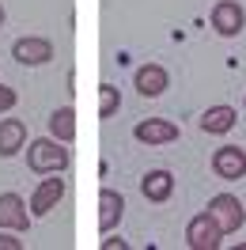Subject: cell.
<instances>
[{"mask_svg":"<svg viewBox=\"0 0 246 250\" xmlns=\"http://www.w3.org/2000/svg\"><path fill=\"white\" fill-rule=\"evenodd\" d=\"M27 167L34 174H61L68 167V148L57 137H38L27 144Z\"/></svg>","mask_w":246,"mask_h":250,"instance_id":"6da1fadb","label":"cell"},{"mask_svg":"<svg viewBox=\"0 0 246 250\" xmlns=\"http://www.w3.org/2000/svg\"><path fill=\"white\" fill-rule=\"evenodd\" d=\"M208 216L220 224V231H224V235H235V231L246 224L243 201H239L235 193H216L212 201H208Z\"/></svg>","mask_w":246,"mask_h":250,"instance_id":"7a4b0ae2","label":"cell"},{"mask_svg":"<svg viewBox=\"0 0 246 250\" xmlns=\"http://www.w3.org/2000/svg\"><path fill=\"white\" fill-rule=\"evenodd\" d=\"M185 243H189V250H220L224 231L208 212H201V216H193L185 224Z\"/></svg>","mask_w":246,"mask_h":250,"instance_id":"3957f363","label":"cell"},{"mask_svg":"<svg viewBox=\"0 0 246 250\" xmlns=\"http://www.w3.org/2000/svg\"><path fill=\"white\" fill-rule=\"evenodd\" d=\"M212 171H216V178H224V182H239V178H246V148H239V144L216 148Z\"/></svg>","mask_w":246,"mask_h":250,"instance_id":"277c9868","label":"cell"},{"mask_svg":"<svg viewBox=\"0 0 246 250\" xmlns=\"http://www.w3.org/2000/svg\"><path fill=\"white\" fill-rule=\"evenodd\" d=\"M246 27V12L239 0H216L212 4V31L224 34V38H235V34Z\"/></svg>","mask_w":246,"mask_h":250,"instance_id":"5b68a950","label":"cell"},{"mask_svg":"<svg viewBox=\"0 0 246 250\" xmlns=\"http://www.w3.org/2000/svg\"><path fill=\"white\" fill-rule=\"evenodd\" d=\"M61 197H64V178H42V182L34 186L27 208H31V216H49V212L61 205Z\"/></svg>","mask_w":246,"mask_h":250,"instance_id":"8992f818","label":"cell"},{"mask_svg":"<svg viewBox=\"0 0 246 250\" xmlns=\"http://www.w3.org/2000/svg\"><path fill=\"white\" fill-rule=\"evenodd\" d=\"M12 57L19 64H46L53 57V42L42 38V34H27V38H16V46H12Z\"/></svg>","mask_w":246,"mask_h":250,"instance_id":"52a82bcc","label":"cell"},{"mask_svg":"<svg viewBox=\"0 0 246 250\" xmlns=\"http://www.w3.org/2000/svg\"><path fill=\"white\" fill-rule=\"evenodd\" d=\"M0 228L8 231H27L31 228V212L19 193H0Z\"/></svg>","mask_w":246,"mask_h":250,"instance_id":"ba28073f","label":"cell"},{"mask_svg":"<svg viewBox=\"0 0 246 250\" xmlns=\"http://www.w3.org/2000/svg\"><path fill=\"white\" fill-rule=\"evenodd\" d=\"M133 137H137L140 144H170V141H178V125L167 122V118H148V122H140L137 129H133Z\"/></svg>","mask_w":246,"mask_h":250,"instance_id":"9c48e42d","label":"cell"},{"mask_svg":"<svg viewBox=\"0 0 246 250\" xmlns=\"http://www.w3.org/2000/svg\"><path fill=\"white\" fill-rule=\"evenodd\" d=\"M122 216H125V197L118 189H102V193H99V231L110 235L122 224Z\"/></svg>","mask_w":246,"mask_h":250,"instance_id":"30bf717a","label":"cell"},{"mask_svg":"<svg viewBox=\"0 0 246 250\" xmlns=\"http://www.w3.org/2000/svg\"><path fill=\"white\" fill-rule=\"evenodd\" d=\"M235 122H239V110L235 106H208L205 114H201V133H212V137H224V133H231L235 129Z\"/></svg>","mask_w":246,"mask_h":250,"instance_id":"8fae6325","label":"cell"},{"mask_svg":"<svg viewBox=\"0 0 246 250\" xmlns=\"http://www.w3.org/2000/svg\"><path fill=\"white\" fill-rule=\"evenodd\" d=\"M170 87V76L163 64H140L137 68V91L144 99H155V95H163Z\"/></svg>","mask_w":246,"mask_h":250,"instance_id":"7c38bea8","label":"cell"},{"mask_svg":"<svg viewBox=\"0 0 246 250\" xmlns=\"http://www.w3.org/2000/svg\"><path fill=\"white\" fill-rule=\"evenodd\" d=\"M23 148H27V125L19 118H4L0 122V159H12Z\"/></svg>","mask_w":246,"mask_h":250,"instance_id":"4fadbf2b","label":"cell"},{"mask_svg":"<svg viewBox=\"0 0 246 250\" xmlns=\"http://www.w3.org/2000/svg\"><path fill=\"white\" fill-rule=\"evenodd\" d=\"M140 193H144L148 201H155V205L170 201V193H174V174L170 171H148L140 178Z\"/></svg>","mask_w":246,"mask_h":250,"instance_id":"5bb4252c","label":"cell"},{"mask_svg":"<svg viewBox=\"0 0 246 250\" xmlns=\"http://www.w3.org/2000/svg\"><path fill=\"white\" fill-rule=\"evenodd\" d=\"M49 137H57L61 144L76 141V110L72 106H57L49 114Z\"/></svg>","mask_w":246,"mask_h":250,"instance_id":"9a60e30c","label":"cell"},{"mask_svg":"<svg viewBox=\"0 0 246 250\" xmlns=\"http://www.w3.org/2000/svg\"><path fill=\"white\" fill-rule=\"evenodd\" d=\"M118 106H122V95H118V87L102 83V87H99V118H114V114H118Z\"/></svg>","mask_w":246,"mask_h":250,"instance_id":"2e32d148","label":"cell"},{"mask_svg":"<svg viewBox=\"0 0 246 250\" xmlns=\"http://www.w3.org/2000/svg\"><path fill=\"white\" fill-rule=\"evenodd\" d=\"M16 99H19V95L12 91V87H4V83H0V114H8V110L16 106Z\"/></svg>","mask_w":246,"mask_h":250,"instance_id":"e0dca14e","label":"cell"},{"mask_svg":"<svg viewBox=\"0 0 246 250\" xmlns=\"http://www.w3.org/2000/svg\"><path fill=\"white\" fill-rule=\"evenodd\" d=\"M0 250H23V243L16 235H0Z\"/></svg>","mask_w":246,"mask_h":250,"instance_id":"ac0fdd59","label":"cell"},{"mask_svg":"<svg viewBox=\"0 0 246 250\" xmlns=\"http://www.w3.org/2000/svg\"><path fill=\"white\" fill-rule=\"evenodd\" d=\"M102 250H129V243H122V239H102Z\"/></svg>","mask_w":246,"mask_h":250,"instance_id":"d6986e66","label":"cell"},{"mask_svg":"<svg viewBox=\"0 0 246 250\" xmlns=\"http://www.w3.org/2000/svg\"><path fill=\"white\" fill-rule=\"evenodd\" d=\"M0 27H4V8H0Z\"/></svg>","mask_w":246,"mask_h":250,"instance_id":"ffe728a7","label":"cell"},{"mask_svg":"<svg viewBox=\"0 0 246 250\" xmlns=\"http://www.w3.org/2000/svg\"><path fill=\"white\" fill-rule=\"evenodd\" d=\"M243 106H246V99H243Z\"/></svg>","mask_w":246,"mask_h":250,"instance_id":"44dd1931","label":"cell"}]
</instances>
